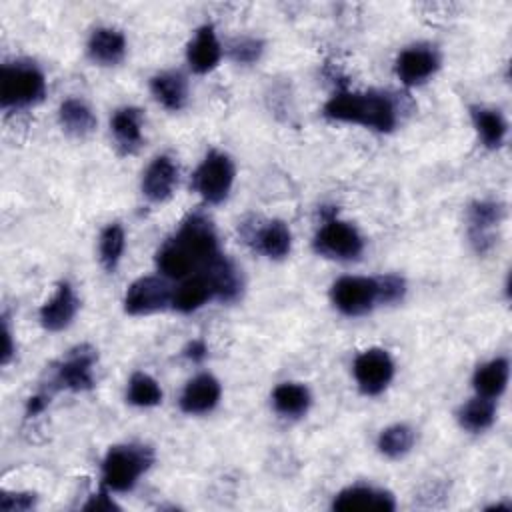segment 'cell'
<instances>
[{
  "label": "cell",
  "instance_id": "6da1fadb",
  "mask_svg": "<svg viewBox=\"0 0 512 512\" xmlns=\"http://www.w3.org/2000/svg\"><path fill=\"white\" fill-rule=\"evenodd\" d=\"M324 116L336 122L372 128L376 132H392L398 122V108L384 92L338 90L324 104Z\"/></svg>",
  "mask_w": 512,
  "mask_h": 512
},
{
  "label": "cell",
  "instance_id": "7a4b0ae2",
  "mask_svg": "<svg viewBox=\"0 0 512 512\" xmlns=\"http://www.w3.org/2000/svg\"><path fill=\"white\" fill-rule=\"evenodd\" d=\"M152 462L154 452L144 444L112 446L102 460V486L110 492H130Z\"/></svg>",
  "mask_w": 512,
  "mask_h": 512
},
{
  "label": "cell",
  "instance_id": "3957f363",
  "mask_svg": "<svg viewBox=\"0 0 512 512\" xmlns=\"http://www.w3.org/2000/svg\"><path fill=\"white\" fill-rule=\"evenodd\" d=\"M46 94L44 74L32 62H10L0 72V106L20 110L38 104Z\"/></svg>",
  "mask_w": 512,
  "mask_h": 512
},
{
  "label": "cell",
  "instance_id": "277c9868",
  "mask_svg": "<svg viewBox=\"0 0 512 512\" xmlns=\"http://www.w3.org/2000/svg\"><path fill=\"white\" fill-rule=\"evenodd\" d=\"M234 162L226 152L212 150L192 176V188L206 204H220L228 198L234 184Z\"/></svg>",
  "mask_w": 512,
  "mask_h": 512
},
{
  "label": "cell",
  "instance_id": "5b68a950",
  "mask_svg": "<svg viewBox=\"0 0 512 512\" xmlns=\"http://www.w3.org/2000/svg\"><path fill=\"white\" fill-rule=\"evenodd\" d=\"M312 246H314V252L324 258L348 262V260H356L362 254L364 240L350 222L328 218L316 232Z\"/></svg>",
  "mask_w": 512,
  "mask_h": 512
},
{
  "label": "cell",
  "instance_id": "8992f818",
  "mask_svg": "<svg viewBox=\"0 0 512 512\" xmlns=\"http://www.w3.org/2000/svg\"><path fill=\"white\" fill-rule=\"evenodd\" d=\"M98 352L90 344H78L68 350L66 356L54 366L52 384L54 388L70 392H86L94 388V364Z\"/></svg>",
  "mask_w": 512,
  "mask_h": 512
},
{
  "label": "cell",
  "instance_id": "52a82bcc",
  "mask_svg": "<svg viewBox=\"0 0 512 512\" xmlns=\"http://www.w3.org/2000/svg\"><path fill=\"white\" fill-rule=\"evenodd\" d=\"M172 238L190 254L198 270H202L210 260H214L220 254L214 224L208 216L200 212L188 214Z\"/></svg>",
  "mask_w": 512,
  "mask_h": 512
},
{
  "label": "cell",
  "instance_id": "ba28073f",
  "mask_svg": "<svg viewBox=\"0 0 512 512\" xmlns=\"http://www.w3.org/2000/svg\"><path fill=\"white\" fill-rule=\"evenodd\" d=\"M330 300L344 316H364L378 306V280L368 276H342L332 284Z\"/></svg>",
  "mask_w": 512,
  "mask_h": 512
},
{
  "label": "cell",
  "instance_id": "9c48e42d",
  "mask_svg": "<svg viewBox=\"0 0 512 512\" xmlns=\"http://www.w3.org/2000/svg\"><path fill=\"white\" fill-rule=\"evenodd\" d=\"M352 374L362 394L378 396L394 378V362L384 348H368L354 358Z\"/></svg>",
  "mask_w": 512,
  "mask_h": 512
},
{
  "label": "cell",
  "instance_id": "30bf717a",
  "mask_svg": "<svg viewBox=\"0 0 512 512\" xmlns=\"http://www.w3.org/2000/svg\"><path fill=\"white\" fill-rule=\"evenodd\" d=\"M172 302V288L160 276H142L134 280L124 294V312L130 316H148L162 312Z\"/></svg>",
  "mask_w": 512,
  "mask_h": 512
},
{
  "label": "cell",
  "instance_id": "8fae6325",
  "mask_svg": "<svg viewBox=\"0 0 512 512\" xmlns=\"http://www.w3.org/2000/svg\"><path fill=\"white\" fill-rule=\"evenodd\" d=\"M504 220V206L496 200H476L468 208V238L478 254L494 248V230Z\"/></svg>",
  "mask_w": 512,
  "mask_h": 512
},
{
  "label": "cell",
  "instance_id": "7c38bea8",
  "mask_svg": "<svg viewBox=\"0 0 512 512\" xmlns=\"http://www.w3.org/2000/svg\"><path fill=\"white\" fill-rule=\"evenodd\" d=\"M394 68L404 86H420L438 72L440 56L432 46L416 44L398 54Z\"/></svg>",
  "mask_w": 512,
  "mask_h": 512
},
{
  "label": "cell",
  "instance_id": "4fadbf2b",
  "mask_svg": "<svg viewBox=\"0 0 512 512\" xmlns=\"http://www.w3.org/2000/svg\"><path fill=\"white\" fill-rule=\"evenodd\" d=\"M396 508V500L388 490L354 484L340 490L332 500V510L338 512H356V510H382L392 512Z\"/></svg>",
  "mask_w": 512,
  "mask_h": 512
},
{
  "label": "cell",
  "instance_id": "5bb4252c",
  "mask_svg": "<svg viewBox=\"0 0 512 512\" xmlns=\"http://www.w3.org/2000/svg\"><path fill=\"white\" fill-rule=\"evenodd\" d=\"M78 308H80V300H78L74 288L68 282H60L56 286V292L52 294V298L42 304L38 318H40V324L44 330L62 332L72 324Z\"/></svg>",
  "mask_w": 512,
  "mask_h": 512
},
{
  "label": "cell",
  "instance_id": "9a60e30c",
  "mask_svg": "<svg viewBox=\"0 0 512 512\" xmlns=\"http://www.w3.org/2000/svg\"><path fill=\"white\" fill-rule=\"evenodd\" d=\"M178 176H180V170L174 158L160 154L148 164L142 176V194L150 202H156V204L166 202L168 198H172L178 186Z\"/></svg>",
  "mask_w": 512,
  "mask_h": 512
},
{
  "label": "cell",
  "instance_id": "2e32d148",
  "mask_svg": "<svg viewBox=\"0 0 512 512\" xmlns=\"http://www.w3.org/2000/svg\"><path fill=\"white\" fill-rule=\"evenodd\" d=\"M244 236L246 242L254 246V250H258L270 260L286 258L292 248L290 228L282 220H268L262 226H250V230H246Z\"/></svg>",
  "mask_w": 512,
  "mask_h": 512
},
{
  "label": "cell",
  "instance_id": "e0dca14e",
  "mask_svg": "<svg viewBox=\"0 0 512 512\" xmlns=\"http://www.w3.org/2000/svg\"><path fill=\"white\" fill-rule=\"evenodd\" d=\"M222 388L220 382L212 374H198L188 384L184 386L180 394V408L186 414L198 416V414H208L216 408L220 402Z\"/></svg>",
  "mask_w": 512,
  "mask_h": 512
},
{
  "label": "cell",
  "instance_id": "ac0fdd59",
  "mask_svg": "<svg viewBox=\"0 0 512 512\" xmlns=\"http://www.w3.org/2000/svg\"><path fill=\"white\" fill-rule=\"evenodd\" d=\"M222 58V46L214 32L212 24H204L194 32V38L186 48V62L192 72L208 74L212 72Z\"/></svg>",
  "mask_w": 512,
  "mask_h": 512
},
{
  "label": "cell",
  "instance_id": "d6986e66",
  "mask_svg": "<svg viewBox=\"0 0 512 512\" xmlns=\"http://www.w3.org/2000/svg\"><path fill=\"white\" fill-rule=\"evenodd\" d=\"M200 272L206 274L210 280L214 298L222 302H234L242 294V276L240 270L222 254H218L214 260H210Z\"/></svg>",
  "mask_w": 512,
  "mask_h": 512
},
{
  "label": "cell",
  "instance_id": "ffe728a7",
  "mask_svg": "<svg viewBox=\"0 0 512 512\" xmlns=\"http://www.w3.org/2000/svg\"><path fill=\"white\" fill-rule=\"evenodd\" d=\"M88 58L98 66H116L126 56V38L116 28H96L86 44Z\"/></svg>",
  "mask_w": 512,
  "mask_h": 512
},
{
  "label": "cell",
  "instance_id": "44dd1931",
  "mask_svg": "<svg viewBox=\"0 0 512 512\" xmlns=\"http://www.w3.org/2000/svg\"><path fill=\"white\" fill-rule=\"evenodd\" d=\"M214 298L210 280L204 272H196L182 280L180 286L172 290V302L170 308H174L180 314H190L202 308L208 300Z\"/></svg>",
  "mask_w": 512,
  "mask_h": 512
},
{
  "label": "cell",
  "instance_id": "7402d4cb",
  "mask_svg": "<svg viewBox=\"0 0 512 512\" xmlns=\"http://www.w3.org/2000/svg\"><path fill=\"white\" fill-rule=\"evenodd\" d=\"M150 92L170 112H178L188 102V82L176 70H164L150 78Z\"/></svg>",
  "mask_w": 512,
  "mask_h": 512
},
{
  "label": "cell",
  "instance_id": "603a6c76",
  "mask_svg": "<svg viewBox=\"0 0 512 512\" xmlns=\"http://www.w3.org/2000/svg\"><path fill=\"white\" fill-rule=\"evenodd\" d=\"M116 146L122 154H134L142 144V112L134 106L118 108L110 120Z\"/></svg>",
  "mask_w": 512,
  "mask_h": 512
},
{
  "label": "cell",
  "instance_id": "cb8c5ba5",
  "mask_svg": "<svg viewBox=\"0 0 512 512\" xmlns=\"http://www.w3.org/2000/svg\"><path fill=\"white\" fill-rule=\"evenodd\" d=\"M470 118H472L474 130H476L482 146L496 150L504 144L506 134H508V122L500 110L486 108V106H472Z\"/></svg>",
  "mask_w": 512,
  "mask_h": 512
},
{
  "label": "cell",
  "instance_id": "d4e9b609",
  "mask_svg": "<svg viewBox=\"0 0 512 512\" xmlns=\"http://www.w3.org/2000/svg\"><path fill=\"white\" fill-rule=\"evenodd\" d=\"M58 122L62 130L74 138H86L96 128L92 108L80 98H66L58 108Z\"/></svg>",
  "mask_w": 512,
  "mask_h": 512
},
{
  "label": "cell",
  "instance_id": "484cf974",
  "mask_svg": "<svg viewBox=\"0 0 512 512\" xmlns=\"http://www.w3.org/2000/svg\"><path fill=\"white\" fill-rule=\"evenodd\" d=\"M510 376V364L506 358H492L476 368L472 376V386L478 396L484 398H498L506 386Z\"/></svg>",
  "mask_w": 512,
  "mask_h": 512
},
{
  "label": "cell",
  "instance_id": "4316f807",
  "mask_svg": "<svg viewBox=\"0 0 512 512\" xmlns=\"http://www.w3.org/2000/svg\"><path fill=\"white\" fill-rule=\"evenodd\" d=\"M156 268L164 278L184 280L192 276V272L198 268L196 262L190 258V254L174 240L168 238L156 252Z\"/></svg>",
  "mask_w": 512,
  "mask_h": 512
},
{
  "label": "cell",
  "instance_id": "83f0119b",
  "mask_svg": "<svg viewBox=\"0 0 512 512\" xmlns=\"http://www.w3.org/2000/svg\"><path fill=\"white\" fill-rule=\"evenodd\" d=\"M310 404V390L300 382H282L272 392V406L284 418H302Z\"/></svg>",
  "mask_w": 512,
  "mask_h": 512
},
{
  "label": "cell",
  "instance_id": "f1b7e54d",
  "mask_svg": "<svg viewBox=\"0 0 512 512\" xmlns=\"http://www.w3.org/2000/svg\"><path fill=\"white\" fill-rule=\"evenodd\" d=\"M456 420L462 430H466L470 434H480L494 424L496 404L492 398H484V396L476 394L474 398H470L468 402H464L458 408Z\"/></svg>",
  "mask_w": 512,
  "mask_h": 512
},
{
  "label": "cell",
  "instance_id": "f546056e",
  "mask_svg": "<svg viewBox=\"0 0 512 512\" xmlns=\"http://www.w3.org/2000/svg\"><path fill=\"white\" fill-rule=\"evenodd\" d=\"M126 246L124 228L118 222H110L102 228L98 238V258L106 272H114L122 260Z\"/></svg>",
  "mask_w": 512,
  "mask_h": 512
},
{
  "label": "cell",
  "instance_id": "4dcf8cb0",
  "mask_svg": "<svg viewBox=\"0 0 512 512\" xmlns=\"http://www.w3.org/2000/svg\"><path fill=\"white\" fill-rule=\"evenodd\" d=\"M414 440H416V434L408 424H392L380 432L376 446L380 454H384L386 458L398 460L412 450Z\"/></svg>",
  "mask_w": 512,
  "mask_h": 512
},
{
  "label": "cell",
  "instance_id": "1f68e13d",
  "mask_svg": "<svg viewBox=\"0 0 512 512\" xmlns=\"http://www.w3.org/2000/svg\"><path fill=\"white\" fill-rule=\"evenodd\" d=\"M126 400L138 408H152L162 402V388L150 374L134 372L128 380Z\"/></svg>",
  "mask_w": 512,
  "mask_h": 512
},
{
  "label": "cell",
  "instance_id": "d6a6232c",
  "mask_svg": "<svg viewBox=\"0 0 512 512\" xmlns=\"http://www.w3.org/2000/svg\"><path fill=\"white\" fill-rule=\"evenodd\" d=\"M378 280V304H396L406 296V280L398 274L376 276Z\"/></svg>",
  "mask_w": 512,
  "mask_h": 512
},
{
  "label": "cell",
  "instance_id": "836d02e7",
  "mask_svg": "<svg viewBox=\"0 0 512 512\" xmlns=\"http://www.w3.org/2000/svg\"><path fill=\"white\" fill-rule=\"evenodd\" d=\"M38 502L34 492H8L2 490L0 494V510L2 512H26L32 510Z\"/></svg>",
  "mask_w": 512,
  "mask_h": 512
},
{
  "label": "cell",
  "instance_id": "e575fe53",
  "mask_svg": "<svg viewBox=\"0 0 512 512\" xmlns=\"http://www.w3.org/2000/svg\"><path fill=\"white\" fill-rule=\"evenodd\" d=\"M262 54V42L256 38H240L230 46V56L234 62L252 64Z\"/></svg>",
  "mask_w": 512,
  "mask_h": 512
},
{
  "label": "cell",
  "instance_id": "d590c367",
  "mask_svg": "<svg viewBox=\"0 0 512 512\" xmlns=\"http://www.w3.org/2000/svg\"><path fill=\"white\" fill-rule=\"evenodd\" d=\"M82 510H88V512H112V510H120V506L112 500L110 490L102 486L96 494H92L88 498V502L82 506Z\"/></svg>",
  "mask_w": 512,
  "mask_h": 512
},
{
  "label": "cell",
  "instance_id": "8d00e7d4",
  "mask_svg": "<svg viewBox=\"0 0 512 512\" xmlns=\"http://www.w3.org/2000/svg\"><path fill=\"white\" fill-rule=\"evenodd\" d=\"M48 404H50V396L46 392H38V394L30 396L26 402V418H34V416L42 414Z\"/></svg>",
  "mask_w": 512,
  "mask_h": 512
},
{
  "label": "cell",
  "instance_id": "74e56055",
  "mask_svg": "<svg viewBox=\"0 0 512 512\" xmlns=\"http://www.w3.org/2000/svg\"><path fill=\"white\" fill-rule=\"evenodd\" d=\"M2 340H4V344H2V366H6V364L12 360V356H14L12 332H10V326H8V320H6V318H4V322H2Z\"/></svg>",
  "mask_w": 512,
  "mask_h": 512
},
{
  "label": "cell",
  "instance_id": "f35d334b",
  "mask_svg": "<svg viewBox=\"0 0 512 512\" xmlns=\"http://www.w3.org/2000/svg\"><path fill=\"white\" fill-rule=\"evenodd\" d=\"M208 354V348H206V342L204 340H192L186 348H184V356L192 362H202Z\"/></svg>",
  "mask_w": 512,
  "mask_h": 512
}]
</instances>
